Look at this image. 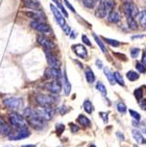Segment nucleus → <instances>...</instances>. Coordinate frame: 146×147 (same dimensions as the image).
<instances>
[{
    "label": "nucleus",
    "mask_w": 146,
    "mask_h": 147,
    "mask_svg": "<svg viewBox=\"0 0 146 147\" xmlns=\"http://www.w3.org/2000/svg\"><path fill=\"white\" fill-rule=\"evenodd\" d=\"M5 147H10V146H5Z\"/></svg>",
    "instance_id": "56"
},
{
    "label": "nucleus",
    "mask_w": 146,
    "mask_h": 147,
    "mask_svg": "<svg viewBox=\"0 0 146 147\" xmlns=\"http://www.w3.org/2000/svg\"><path fill=\"white\" fill-rule=\"evenodd\" d=\"M45 88L49 90V92L54 94H60L62 91V84L59 80H54L51 82H49V84H45Z\"/></svg>",
    "instance_id": "13"
},
{
    "label": "nucleus",
    "mask_w": 146,
    "mask_h": 147,
    "mask_svg": "<svg viewBox=\"0 0 146 147\" xmlns=\"http://www.w3.org/2000/svg\"><path fill=\"white\" fill-rule=\"evenodd\" d=\"M89 147H96V146H95V145H90Z\"/></svg>",
    "instance_id": "54"
},
{
    "label": "nucleus",
    "mask_w": 146,
    "mask_h": 147,
    "mask_svg": "<svg viewBox=\"0 0 146 147\" xmlns=\"http://www.w3.org/2000/svg\"><path fill=\"white\" fill-rule=\"evenodd\" d=\"M68 110H69L68 108L65 107V106H63V107L60 108V113H61V114H65V113L68 112Z\"/></svg>",
    "instance_id": "47"
},
{
    "label": "nucleus",
    "mask_w": 146,
    "mask_h": 147,
    "mask_svg": "<svg viewBox=\"0 0 146 147\" xmlns=\"http://www.w3.org/2000/svg\"><path fill=\"white\" fill-rule=\"evenodd\" d=\"M70 38H71V39H75V38H76V32L75 31H71L70 32Z\"/></svg>",
    "instance_id": "49"
},
{
    "label": "nucleus",
    "mask_w": 146,
    "mask_h": 147,
    "mask_svg": "<svg viewBox=\"0 0 146 147\" xmlns=\"http://www.w3.org/2000/svg\"><path fill=\"white\" fill-rule=\"evenodd\" d=\"M119 20H120V16H119L118 12L115 11V10H111L110 13L108 15V22L112 23V24H115Z\"/></svg>",
    "instance_id": "20"
},
{
    "label": "nucleus",
    "mask_w": 146,
    "mask_h": 147,
    "mask_svg": "<svg viewBox=\"0 0 146 147\" xmlns=\"http://www.w3.org/2000/svg\"><path fill=\"white\" fill-rule=\"evenodd\" d=\"M93 37H94V39L96 40V42H97V44L100 47V49H102V52L104 53H107V49H106V47H105V45H104V43H103V41L100 39V37H98L96 34H93Z\"/></svg>",
    "instance_id": "27"
},
{
    "label": "nucleus",
    "mask_w": 146,
    "mask_h": 147,
    "mask_svg": "<svg viewBox=\"0 0 146 147\" xmlns=\"http://www.w3.org/2000/svg\"><path fill=\"white\" fill-rule=\"evenodd\" d=\"M124 15H126V18H130V17L135 18L139 13L137 7L132 2H130V1L129 2L127 1V2L124 3Z\"/></svg>",
    "instance_id": "6"
},
{
    "label": "nucleus",
    "mask_w": 146,
    "mask_h": 147,
    "mask_svg": "<svg viewBox=\"0 0 146 147\" xmlns=\"http://www.w3.org/2000/svg\"><path fill=\"white\" fill-rule=\"evenodd\" d=\"M0 133H2L4 135H9L11 133L10 132V127L2 117H0Z\"/></svg>",
    "instance_id": "18"
},
{
    "label": "nucleus",
    "mask_w": 146,
    "mask_h": 147,
    "mask_svg": "<svg viewBox=\"0 0 146 147\" xmlns=\"http://www.w3.org/2000/svg\"><path fill=\"white\" fill-rule=\"evenodd\" d=\"M51 11H53V13H54L55 19H56V21L58 22V24L63 28L66 25V23H65V19L63 18V16H62V13L60 12V10L53 4H51Z\"/></svg>",
    "instance_id": "15"
},
{
    "label": "nucleus",
    "mask_w": 146,
    "mask_h": 147,
    "mask_svg": "<svg viewBox=\"0 0 146 147\" xmlns=\"http://www.w3.org/2000/svg\"><path fill=\"white\" fill-rule=\"evenodd\" d=\"M113 75H114V78H115V81H116L117 84H120L122 86H124V78H122V75L119 72H114L113 73Z\"/></svg>",
    "instance_id": "29"
},
{
    "label": "nucleus",
    "mask_w": 146,
    "mask_h": 147,
    "mask_svg": "<svg viewBox=\"0 0 146 147\" xmlns=\"http://www.w3.org/2000/svg\"><path fill=\"white\" fill-rule=\"evenodd\" d=\"M83 5H84L87 8H93L95 6V3L97 2L96 0H83Z\"/></svg>",
    "instance_id": "34"
},
{
    "label": "nucleus",
    "mask_w": 146,
    "mask_h": 147,
    "mask_svg": "<svg viewBox=\"0 0 146 147\" xmlns=\"http://www.w3.org/2000/svg\"><path fill=\"white\" fill-rule=\"evenodd\" d=\"M62 29L64 30V32H65L66 34H69V33H70V32H71L70 27H69V26H68V25H67V24H66L65 26H64V27L62 28Z\"/></svg>",
    "instance_id": "46"
},
{
    "label": "nucleus",
    "mask_w": 146,
    "mask_h": 147,
    "mask_svg": "<svg viewBox=\"0 0 146 147\" xmlns=\"http://www.w3.org/2000/svg\"><path fill=\"white\" fill-rule=\"evenodd\" d=\"M36 102L39 105L43 106V107H51L56 102V99L53 96L39 94V95L36 96Z\"/></svg>",
    "instance_id": "3"
},
{
    "label": "nucleus",
    "mask_w": 146,
    "mask_h": 147,
    "mask_svg": "<svg viewBox=\"0 0 146 147\" xmlns=\"http://www.w3.org/2000/svg\"><path fill=\"white\" fill-rule=\"evenodd\" d=\"M83 109H84V111L87 113H92L93 111H94V106H93L92 102L89 100H85L84 102H83Z\"/></svg>",
    "instance_id": "25"
},
{
    "label": "nucleus",
    "mask_w": 146,
    "mask_h": 147,
    "mask_svg": "<svg viewBox=\"0 0 146 147\" xmlns=\"http://www.w3.org/2000/svg\"><path fill=\"white\" fill-rule=\"evenodd\" d=\"M85 78H87V81H88L89 84L95 82V80H96L95 74H94V72L92 71V69L91 68L85 69Z\"/></svg>",
    "instance_id": "21"
},
{
    "label": "nucleus",
    "mask_w": 146,
    "mask_h": 147,
    "mask_svg": "<svg viewBox=\"0 0 146 147\" xmlns=\"http://www.w3.org/2000/svg\"><path fill=\"white\" fill-rule=\"evenodd\" d=\"M113 6H114V2L112 0H101L100 5H99V7L96 11V16L98 18H101V19L105 18L110 13Z\"/></svg>",
    "instance_id": "1"
},
{
    "label": "nucleus",
    "mask_w": 146,
    "mask_h": 147,
    "mask_svg": "<svg viewBox=\"0 0 146 147\" xmlns=\"http://www.w3.org/2000/svg\"><path fill=\"white\" fill-rule=\"evenodd\" d=\"M145 134H146V129H145Z\"/></svg>",
    "instance_id": "55"
},
{
    "label": "nucleus",
    "mask_w": 146,
    "mask_h": 147,
    "mask_svg": "<svg viewBox=\"0 0 146 147\" xmlns=\"http://www.w3.org/2000/svg\"><path fill=\"white\" fill-rule=\"evenodd\" d=\"M137 18H138L140 24H141L143 27L146 28V9L139 12L138 15H137Z\"/></svg>",
    "instance_id": "24"
},
{
    "label": "nucleus",
    "mask_w": 146,
    "mask_h": 147,
    "mask_svg": "<svg viewBox=\"0 0 146 147\" xmlns=\"http://www.w3.org/2000/svg\"><path fill=\"white\" fill-rule=\"evenodd\" d=\"M35 113L41 119H43L44 121L45 120H51V117H53V110H51V107H44V108L39 107L35 110Z\"/></svg>",
    "instance_id": "5"
},
{
    "label": "nucleus",
    "mask_w": 146,
    "mask_h": 147,
    "mask_svg": "<svg viewBox=\"0 0 146 147\" xmlns=\"http://www.w3.org/2000/svg\"><path fill=\"white\" fill-rule=\"evenodd\" d=\"M3 104H4L5 107L9 108V109H12V110H18L21 108V106L23 105V101L22 99L20 98H6L3 100Z\"/></svg>",
    "instance_id": "4"
},
{
    "label": "nucleus",
    "mask_w": 146,
    "mask_h": 147,
    "mask_svg": "<svg viewBox=\"0 0 146 147\" xmlns=\"http://www.w3.org/2000/svg\"><path fill=\"white\" fill-rule=\"evenodd\" d=\"M116 108H117V110H118V112L120 113H126V111H127V106H126V104L122 103V102H118L116 105Z\"/></svg>",
    "instance_id": "33"
},
{
    "label": "nucleus",
    "mask_w": 146,
    "mask_h": 147,
    "mask_svg": "<svg viewBox=\"0 0 146 147\" xmlns=\"http://www.w3.org/2000/svg\"><path fill=\"white\" fill-rule=\"evenodd\" d=\"M22 147H36L35 145H23Z\"/></svg>",
    "instance_id": "52"
},
{
    "label": "nucleus",
    "mask_w": 146,
    "mask_h": 147,
    "mask_svg": "<svg viewBox=\"0 0 146 147\" xmlns=\"http://www.w3.org/2000/svg\"><path fill=\"white\" fill-rule=\"evenodd\" d=\"M134 96L138 102L139 101H141L142 98H143V92H142V88H136L134 92Z\"/></svg>",
    "instance_id": "31"
},
{
    "label": "nucleus",
    "mask_w": 146,
    "mask_h": 147,
    "mask_svg": "<svg viewBox=\"0 0 146 147\" xmlns=\"http://www.w3.org/2000/svg\"><path fill=\"white\" fill-rule=\"evenodd\" d=\"M139 53H140V49H137V47H134V49H131V57L132 58H137L139 56Z\"/></svg>",
    "instance_id": "38"
},
{
    "label": "nucleus",
    "mask_w": 146,
    "mask_h": 147,
    "mask_svg": "<svg viewBox=\"0 0 146 147\" xmlns=\"http://www.w3.org/2000/svg\"><path fill=\"white\" fill-rule=\"evenodd\" d=\"M23 4L25 7L33 9L35 11H41V4L37 0H23Z\"/></svg>",
    "instance_id": "12"
},
{
    "label": "nucleus",
    "mask_w": 146,
    "mask_h": 147,
    "mask_svg": "<svg viewBox=\"0 0 146 147\" xmlns=\"http://www.w3.org/2000/svg\"><path fill=\"white\" fill-rule=\"evenodd\" d=\"M129 112H130V114H131V116L133 118H134L135 120H140V119H141V115H140V114H139V113L137 112V111L131 110V109H130Z\"/></svg>",
    "instance_id": "36"
},
{
    "label": "nucleus",
    "mask_w": 146,
    "mask_h": 147,
    "mask_svg": "<svg viewBox=\"0 0 146 147\" xmlns=\"http://www.w3.org/2000/svg\"><path fill=\"white\" fill-rule=\"evenodd\" d=\"M104 73H105V75H106V77H107V79H108V81H109V84H115V78H114V75H113V73H112L111 71H110L109 69L107 68V67H104Z\"/></svg>",
    "instance_id": "22"
},
{
    "label": "nucleus",
    "mask_w": 146,
    "mask_h": 147,
    "mask_svg": "<svg viewBox=\"0 0 146 147\" xmlns=\"http://www.w3.org/2000/svg\"><path fill=\"white\" fill-rule=\"evenodd\" d=\"M44 77L46 79H55V80H59L61 77V72L59 70V68H47L44 72Z\"/></svg>",
    "instance_id": "9"
},
{
    "label": "nucleus",
    "mask_w": 146,
    "mask_h": 147,
    "mask_svg": "<svg viewBox=\"0 0 146 147\" xmlns=\"http://www.w3.org/2000/svg\"><path fill=\"white\" fill-rule=\"evenodd\" d=\"M53 1H54L55 3H57V2H58V1H59V0H53Z\"/></svg>",
    "instance_id": "53"
},
{
    "label": "nucleus",
    "mask_w": 146,
    "mask_h": 147,
    "mask_svg": "<svg viewBox=\"0 0 146 147\" xmlns=\"http://www.w3.org/2000/svg\"><path fill=\"white\" fill-rule=\"evenodd\" d=\"M30 136V133L27 129H23V130H18L17 132L10 133L8 135V139L9 140H21L25 139Z\"/></svg>",
    "instance_id": "8"
},
{
    "label": "nucleus",
    "mask_w": 146,
    "mask_h": 147,
    "mask_svg": "<svg viewBox=\"0 0 146 147\" xmlns=\"http://www.w3.org/2000/svg\"><path fill=\"white\" fill-rule=\"evenodd\" d=\"M64 130H65V125H64L63 123H58V125H56V131H57V134H58L59 136L61 135L62 133L64 132Z\"/></svg>",
    "instance_id": "37"
},
{
    "label": "nucleus",
    "mask_w": 146,
    "mask_h": 147,
    "mask_svg": "<svg viewBox=\"0 0 146 147\" xmlns=\"http://www.w3.org/2000/svg\"><path fill=\"white\" fill-rule=\"evenodd\" d=\"M142 64H144L146 66V52L143 54V59H142Z\"/></svg>",
    "instance_id": "51"
},
{
    "label": "nucleus",
    "mask_w": 146,
    "mask_h": 147,
    "mask_svg": "<svg viewBox=\"0 0 146 147\" xmlns=\"http://www.w3.org/2000/svg\"><path fill=\"white\" fill-rule=\"evenodd\" d=\"M24 15L37 22H45V16L42 15L40 11H25Z\"/></svg>",
    "instance_id": "16"
},
{
    "label": "nucleus",
    "mask_w": 146,
    "mask_h": 147,
    "mask_svg": "<svg viewBox=\"0 0 146 147\" xmlns=\"http://www.w3.org/2000/svg\"><path fill=\"white\" fill-rule=\"evenodd\" d=\"M63 88H64V92H65V95L66 96H69L71 92V84L68 80V77H67V73H66V70L64 72V75H63Z\"/></svg>",
    "instance_id": "19"
},
{
    "label": "nucleus",
    "mask_w": 146,
    "mask_h": 147,
    "mask_svg": "<svg viewBox=\"0 0 146 147\" xmlns=\"http://www.w3.org/2000/svg\"><path fill=\"white\" fill-rule=\"evenodd\" d=\"M56 4H57V6H58V7H59V9H60V10H61L62 12H63V15L65 16L66 18H68V13H67V11H66L65 7H64L63 5H62L61 3L59 2V1H58V2L56 3Z\"/></svg>",
    "instance_id": "39"
},
{
    "label": "nucleus",
    "mask_w": 146,
    "mask_h": 147,
    "mask_svg": "<svg viewBox=\"0 0 146 147\" xmlns=\"http://www.w3.org/2000/svg\"><path fill=\"white\" fill-rule=\"evenodd\" d=\"M82 41L84 42V44H87V45H92V43H91L90 39H89L88 37H87V35H82Z\"/></svg>",
    "instance_id": "44"
},
{
    "label": "nucleus",
    "mask_w": 146,
    "mask_h": 147,
    "mask_svg": "<svg viewBox=\"0 0 146 147\" xmlns=\"http://www.w3.org/2000/svg\"><path fill=\"white\" fill-rule=\"evenodd\" d=\"M9 120L11 125L18 129V130H23L27 129V119H25L24 116L19 114L18 112H12L9 115Z\"/></svg>",
    "instance_id": "2"
},
{
    "label": "nucleus",
    "mask_w": 146,
    "mask_h": 147,
    "mask_svg": "<svg viewBox=\"0 0 146 147\" xmlns=\"http://www.w3.org/2000/svg\"><path fill=\"white\" fill-rule=\"evenodd\" d=\"M138 103H139V105H140V107H141L143 110H146V100H145V99H142L141 101H139Z\"/></svg>",
    "instance_id": "41"
},
{
    "label": "nucleus",
    "mask_w": 146,
    "mask_h": 147,
    "mask_svg": "<svg viewBox=\"0 0 146 147\" xmlns=\"http://www.w3.org/2000/svg\"><path fill=\"white\" fill-rule=\"evenodd\" d=\"M96 64H97V66L99 67L100 69L103 68V64H102V62H101V60L97 59V61H96Z\"/></svg>",
    "instance_id": "48"
},
{
    "label": "nucleus",
    "mask_w": 146,
    "mask_h": 147,
    "mask_svg": "<svg viewBox=\"0 0 146 147\" xmlns=\"http://www.w3.org/2000/svg\"><path fill=\"white\" fill-rule=\"evenodd\" d=\"M136 69L139 71V73H145L146 72V66L142 63H137Z\"/></svg>",
    "instance_id": "35"
},
{
    "label": "nucleus",
    "mask_w": 146,
    "mask_h": 147,
    "mask_svg": "<svg viewBox=\"0 0 146 147\" xmlns=\"http://www.w3.org/2000/svg\"><path fill=\"white\" fill-rule=\"evenodd\" d=\"M45 57H46V61H47V63H49V65L51 67H53V68H59V67L61 66V62L59 61L49 51H46L45 49Z\"/></svg>",
    "instance_id": "11"
},
{
    "label": "nucleus",
    "mask_w": 146,
    "mask_h": 147,
    "mask_svg": "<svg viewBox=\"0 0 146 147\" xmlns=\"http://www.w3.org/2000/svg\"><path fill=\"white\" fill-rule=\"evenodd\" d=\"M116 136L119 138V140H120V141H122V140L124 139V135H122V134H120V133H119V132H117V133H116Z\"/></svg>",
    "instance_id": "50"
},
{
    "label": "nucleus",
    "mask_w": 146,
    "mask_h": 147,
    "mask_svg": "<svg viewBox=\"0 0 146 147\" xmlns=\"http://www.w3.org/2000/svg\"><path fill=\"white\" fill-rule=\"evenodd\" d=\"M132 135H133V138H134L135 141H136L137 143H139V144H146L145 138L142 136V134L139 132L138 130L132 131Z\"/></svg>",
    "instance_id": "17"
},
{
    "label": "nucleus",
    "mask_w": 146,
    "mask_h": 147,
    "mask_svg": "<svg viewBox=\"0 0 146 147\" xmlns=\"http://www.w3.org/2000/svg\"><path fill=\"white\" fill-rule=\"evenodd\" d=\"M101 117H102L103 121H104V123H108V117H107V113H104V112H101L100 113Z\"/></svg>",
    "instance_id": "43"
},
{
    "label": "nucleus",
    "mask_w": 146,
    "mask_h": 147,
    "mask_svg": "<svg viewBox=\"0 0 146 147\" xmlns=\"http://www.w3.org/2000/svg\"><path fill=\"white\" fill-rule=\"evenodd\" d=\"M96 88L98 90V92H100V94L102 96L107 95V90H106V86H105L102 82H100V81H99V82H97V84H96Z\"/></svg>",
    "instance_id": "26"
},
{
    "label": "nucleus",
    "mask_w": 146,
    "mask_h": 147,
    "mask_svg": "<svg viewBox=\"0 0 146 147\" xmlns=\"http://www.w3.org/2000/svg\"><path fill=\"white\" fill-rule=\"evenodd\" d=\"M37 42H38L44 49H46V51H51V49L56 47L54 42L51 41L49 39H47L46 37L42 36V35H38V36H37Z\"/></svg>",
    "instance_id": "10"
},
{
    "label": "nucleus",
    "mask_w": 146,
    "mask_h": 147,
    "mask_svg": "<svg viewBox=\"0 0 146 147\" xmlns=\"http://www.w3.org/2000/svg\"><path fill=\"white\" fill-rule=\"evenodd\" d=\"M77 121L79 123V125H83V127H90L91 125V120L89 119L88 117L85 115H83V114H80V115H78L77 117Z\"/></svg>",
    "instance_id": "23"
},
{
    "label": "nucleus",
    "mask_w": 146,
    "mask_h": 147,
    "mask_svg": "<svg viewBox=\"0 0 146 147\" xmlns=\"http://www.w3.org/2000/svg\"><path fill=\"white\" fill-rule=\"evenodd\" d=\"M30 26H31L33 29L36 30V31L41 32V33H49V32H51V28H49V26L43 22L33 21V22H31Z\"/></svg>",
    "instance_id": "7"
},
{
    "label": "nucleus",
    "mask_w": 146,
    "mask_h": 147,
    "mask_svg": "<svg viewBox=\"0 0 146 147\" xmlns=\"http://www.w3.org/2000/svg\"><path fill=\"white\" fill-rule=\"evenodd\" d=\"M64 3H65V4H66V6H67V7H68L69 9L71 10V11H72V12H75V9H74V7H73L72 5H71L70 3H69V1H68V0H64Z\"/></svg>",
    "instance_id": "42"
},
{
    "label": "nucleus",
    "mask_w": 146,
    "mask_h": 147,
    "mask_svg": "<svg viewBox=\"0 0 146 147\" xmlns=\"http://www.w3.org/2000/svg\"><path fill=\"white\" fill-rule=\"evenodd\" d=\"M127 22H128V25H129V27L131 29H137L138 28V24L137 22L135 21V19L133 17H130V18H127Z\"/></svg>",
    "instance_id": "30"
},
{
    "label": "nucleus",
    "mask_w": 146,
    "mask_h": 147,
    "mask_svg": "<svg viewBox=\"0 0 146 147\" xmlns=\"http://www.w3.org/2000/svg\"><path fill=\"white\" fill-rule=\"evenodd\" d=\"M103 40H104L106 43L109 44V45H111V47H119V41H117V40L109 39V38H106V37H104V38H103Z\"/></svg>",
    "instance_id": "32"
},
{
    "label": "nucleus",
    "mask_w": 146,
    "mask_h": 147,
    "mask_svg": "<svg viewBox=\"0 0 146 147\" xmlns=\"http://www.w3.org/2000/svg\"><path fill=\"white\" fill-rule=\"evenodd\" d=\"M115 57H117V58H119V60H124V61H127V57L124 56V55H122V54H114Z\"/></svg>",
    "instance_id": "45"
},
{
    "label": "nucleus",
    "mask_w": 146,
    "mask_h": 147,
    "mask_svg": "<svg viewBox=\"0 0 146 147\" xmlns=\"http://www.w3.org/2000/svg\"><path fill=\"white\" fill-rule=\"evenodd\" d=\"M127 78L130 81H136L139 78V73H137L135 71H129L127 73Z\"/></svg>",
    "instance_id": "28"
},
{
    "label": "nucleus",
    "mask_w": 146,
    "mask_h": 147,
    "mask_svg": "<svg viewBox=\"0 0 146 147\" xmlns=\"http://www.w3.org/2000/svg\"><path fill=\"white\" fill-rule=\"evenodd\" d=\"M70 129H71V132L72 133H77L78 131H79V127H77V125H74V123H71Z\"/></svg>",
    "instance_id": "40"
},
{
    "label": "nucleus",
    "mask_w": 146,
    "mask_h": 147,
    "mask_svg": "<svg viewBox=\"0 0 146 147\" xmlns=\"http://www.w3.org/2000/svg\"><path fill=\"white\" fill-rule=\"evenodd\" d=\"M72 49L73 52L76 54V56H78L81 59H87L88 58V51L82 44H75V45L72 47Z\"/></svg>",
    "instance_id": "14"
}]
</instances>
